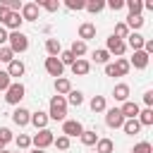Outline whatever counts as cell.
I'll list each match as a JSON object with an SVG mask.
<instances>
[{"mask_svg":"<svg viewBox=\"0 0 153 153\" xmlns=\"http://www.w3.org/2000/svg\"><path fill=\"white\" fill-rule=\"evenodd\" d=\"M53 143H55V146H57L60 151H67V148H69V139H67V136H57V139H55Z\"/></svg>","mask_w":153,"mask_h":153,"instance_id":"cell-43","label":"cell"},{"mask_svg":"<svg viewBox=\"0 0 153 153\" xmlns=\"http://www.w3.org/2000/svg\"><path fill=\"white\" fill-rule=\"evenodd\" d=\"M45 72H48L50 76L60 79V76H62V72H65V65H62L57 57H45Z\"/></svg>","mask_w":153,"mask_h":153,"instance_id":"cell-9","label":"cell"},{"mask_svg":"<svg viewBox=\"0 0 153 153\" xmlns=\"http://www.w3.org/2000/svg\"><path fill=\"white\" fill-rule=\"evenodd\" d=\"M139 124L141 127H151L153 124V108H146V110H139Z\"/></svg>","mask_w":153,"mask_h":153,"instance_id":"cell-26","label":"cell"},{"mask_svg":"<svg viewBox=\"0 0 153 153\" xmlns=\"http://www.w3.org/2000/svg\"><path fill=\"white\" fill-rule=\"evenodd\" d=\"M7 74H10V79H19V76H24V72H26V67H24V62L22 60H12L10 65H7V69H5Z\"/></svg>","mask_w":153,"mask_h":153,"instance_id":"cell-13","label":"cell"},{"mask_svg":"<svg viewBox=\"0 0 153 153\" xmlns=\"http://www.w3.org/2000/svg\"><path fill=\"white\" fill-rule=\"evenodd\" d=\"M72 72H74L76 76H86V74L91 72V62H88V60H84V57H79V60H74V62H72Z\"/></svg>","mask_w":153,"mask_h":153,"instance_id":"cell-17","label":"cell"},{"mask_svg":"<svg viewBox=\"0 0 153 153\" xmlns=\"http://www.w3.org/2000/svg\"><path fill=\"white\" fill-rule=\"evenodd\" d=\"M0 151H5V143H2V139H0Z\"/></svg>","mask_w":153,"mask_h":153,"instance_id":"cell-49","label":"cell"},{"mask_svg":"<svg viewBox=\"0 0 153 153\" xmlns=\"http://www.w3.org/2000/svg\"><path fill=\"white\" fill-rule=\"evenodd\" d=\"M105 50H108L110 55L122 57V55H124V50H127V43H124V41H120V38H115V36H110V38L105 41Z\"/></svg>","mask_w":153,"mask_h":153,"instance_id":"cell-8","label":"cell"},{"mask_svg":"<svg viewBox=\"0 0 153 153\" xmlns=\"http://www.w3.org/2000/svg\"><path fill=\"white\" fill-rule=\"evenodd\" d=\"M48 117L55 120V122H65V120H67V100H65V96H53V98H50Z\"/></svg>","mask_w":153,"mask_h":153,"instance_id":"cell-1","label":"cell"},{"mask_svg":"<svg viewBox=\"0 0 153 153\" xmlns=\"http://www.w3.org/2000/svg\"><path fill=\"white\" fill-rule=\"evenodd\" d=\"M81 131H84V127L79 120H65L62 122V136L72 139V136H81Z\"/></svg>","mask_w":153,"mask_h":153,"instance_id":"cell-6","label":"cell"},{"mask_svg":"<svg viewBox=\"0 0 153 153\" xmlns=\"http://www.w3.org/2000/svg\"><path fill=\"white\" fill-rule=\"evenodd\" d=\"M143 41H146V38H143L139 31H129V36H127L124 43H127V48H131V50H141V48H143Z\"/></svg>","mask_w":153,"mask_h":153,"instance_id":"cell-16","label":"cell"},{"mask_svg":"<svg viewBox=\"0 0 153 153\" xmlns=\"http://www.w3.org/2000/svg\"><path fill=\"white\" fill-rule=\"evenodd\" d=\"M105 76H117V74H115V67H112V62H108V65H105Z\"/></svg>","mask_w":153,"mask_h":153,"instance_id":"cell-48","label":"cell"},{"mask_svg":"<svg viewBox=\"0 0 153 153\" xmlns=\"http://www.w3.org/2000/svg\"><path fill=\"white\" fill-rule=\"evenodd\" d=\"M122 129H124V134L134 136V134H139V131H141V124H139V120H124Z\"/></svg>","mask_w":153,"mask_h":153,"instance_id":"cell-29","label":"cell"},{"mask_svg":"<svg viewBox=\"0 0 153 153\" xmlns=\"http://www.w3.org/2000/svg\"><path fill=\"white\" fill-rule=\"evenodd\" d=\"M105 124H108L110 129H122L124 117H122L120 108H110V110H105Z\"/></svg>","mask_w":153,"mask_h":153,"instance_id":"cell-5","label":"cell"},{"mask_svg":"<svg viewBox=\"0 0 153 153\" xmlns=\"http://www.w3.org/2000/svg\"><path fill=\"white\" fill-rule=\"evenodd\" d=\"M124 7L129 10L131 17H141V12H143V2L141 0H124Z\"/></svg>","mask_w":153,"mask_h":153,"instance_id":"cell-23","label":"cell"},{"mask_svg":"<svg viewBox=\"0 0 153 153\" xmlns=\"http://www.w3.org/2000/svg\"><path fill=\"white\" fill-rule=\"evenodd\" d=\"M7 48L17 55V53H26L29 50V36L24 31H10L7 33Z\"/></svg>","mask_w":153,"mask_h":153,"instance_id":"cell-2","label":"cell"},{"mask_svg":"<svg viewBox=\"0 0 153 153\" xmlns=\"http://www.w3.org/2000/svg\"><path fill=\"white\" fill-rule=\"evenodd\" d=\"M91 38H96V24H91V22H84L81 26H79V41H91Z\"/></svg>","mask_w":153,"mask_h":153,"instance_id":"cell-15","label":"cell"},{"mask_svg":"<svg viewBox=\"0 0 153 153\" xmlns=\"http://www.w3.org/2000/svg\"><path fill=\"white\" fill-rule=\"evenodd\" d=\"M143 103H146V108H153V91L143 93Z\"/></svg>","mask_w":153,"mask_h":153,"instance_id":"cell-45","label":"cell"},{"mask_svg":"<svg viewBox=\"0 0 153 153\" xmlns=\"http://www.w3.org/2000/svg\"><path fill=\"white\" fill-rule=\"evenodd\" d=\"M0 153H10V151H7V148H5V151H0Z\"/></svg>","mask_w":153,"mask_h":153,"instance_id":"cell-51","label":"cell"},{"mask_svg":"<svg viewBox=\"0 0 153 153\" xmlns=\"http://www.w3.org/2000/svg\"><path fill=\"white\" fill-rule=\"evenodd\" d=\"M24 93H26L24 84H22V81H12V84H10V88L5 91V100H7L10 105H19V103H22V98H24Z\"/></svg>","mask_w":153,"mask_h":153,"instance_id":"cell-3","label":"cell"},{"mask_svg":"<svg viewBox=\"0 0 153 153\" xmlns=\"http://www.w3.org/2000/svg\"><path fill=\"white\" fill-rule=\"evenodd\" d=\"M148 55L143 53V50H134V55H131V60H129V67H134V69H146L148 67Z\"/></svg>","mask_w":153,"mask_h":153,"instance_id":"cell-11","label":"cell"},{"mask_svg":"<svg viewBox=\"0 0 153 153\" xmlns=\"http://www.w3.org/2000/svg\"><path fill=\"white\" fill-rule=\"evenodd\" d=\"M139 103H134V100H124L122 103V108H120V112H122V117L124 120H136L139 117Z\"/></svg>","mask_w":153,"mask_h":153,"instance_id":"cell-10","label":"cell"},{"mask_svg":"<svg viewBox=\"0 0 153 153\" xmlns=\"http://www.w3.org/2000/svg\"><path fill=\"white\" fill-rule=\"evenodd\" d=\"M5 43H7V29H5V26H0V48H2Z\"/></svg>","mask_w":153,"mask_h":153,"instance_id":"cell-47","label":"cell"},{"mask_svg":"<svg viewBox=\"0 0 153 153\" xmlns=\"http://www.w3.org/2000/svg\"><path fill=\"white\" fill-rule=\"evenodd\" d=\"M69 91H72V81H69L67 76L55 79V93H57V96H67Z\"/></svg>","mask_w":153,"mask_h":153,"instance_id":"cell-20","label":"cell"},{"mask_svg":"<svg viewBox=\"0 0 153 153\" xmlns=\"http://www.w3.org/2000/svg\"><path fill=\"white\" fill-rule=\"evenodd\" d=\"M14 143H17V148H19V151H24V148H29V146H31V136L19 134V136H14Z\"/></svg>","mask_w":153,"mask_h":153,"instance_id":"cell-36","label":"cell"},{"mask_svg":"<svg viewBox=\"0 0 153 153\" xmlns=\"http://www.w3.org/2000/svg\"><path fill=\"white\" fill-rule=\"evenodd\" d=\"M115 38H120V41H124L127 36H129V29H127V24L124 22H120V24H115V33H112Z\"/></svg>","mask_w":153,"mask_h":153,"instance_id":"cell-35","label":"cell"},{"mask_svg":"<svg viewBox=\"0 0 153 153\" xmlns=\"http://www.w3.org/2000/svg\"><path fill=\"white\" fill-rule=\"evenodd\" d=\"M38 12H41V7H38L36 2H24L22 10H19L22 22H36V19H38Z\"/></svg>","mask_w":153,"mask_h":153,"instance_id":"cell-7","label":"cell"},{"mask_svg":"<svg viewBox=\"0 0 153 153\" xmlns=\"http://www.w3.org/2000/svg\"><path fill=\"white\" fill-rule=\"evenodd\" d=\"M38 7H43L45 12H57L60 10V0H36Z\"/></svg>","mask_w":153,"mask_h":153,"instance_id":"cell-33","label":"cell"},{"mask_svg":"<svg viewBox=\"0 0 153 153\" xmlns=\"http://www.w3.org/2000/svg\"><path fill=\"white\" fill-rule=\"evenodd\" d=\"M57 60H60V62H62V65H69V67H72V62H74V60H76V57H74V55H72V53H69V50H62V53H60V55H57Z\"/></svg>","mask_w":153,"mask_h":153,"instance_id":"cell-40","label":"cell"},{"mask_svg":"<svg viewBox=\"0 0 153 153\" xmlns=\"http://www.w3.org/2000/svg\"><path fill=\"white\" fill-rule=\"evenodd\" d=\"M2 26L10 29V31H19L22 29V14L19 12H10V17L2 22Z\"/></svg>","mask_w":153,"mask_h":153,"instance_id":"cell-18","label":"cell"},{"mask_svg":"<svg viewBox=\"0 0 153 153\" xmlns=\"http://www.w3.org/2000/svg\"><path fill=\"white\" fill-rule=\"evenodd\" d=\"M10 84H12L10 74H7L5 69H0V91H7V88H10Z\"/></svg>","mask_w":153,"mask_h":153,"instance_id":"cell-41","label":"cell"},{"mask_svg":"<svg viewBox=\"0 0 153 153\" xmlns=\"http://www.w3.org/2000/svg\"><path fill=\"white\" fill-rule=\"evenodd\" d=\"M86 50H88V48H86V43H84V41H79V38H74V41H72V48H69V53H72L76 60H79L81 55H86Z\"/></svg>","mask_w":153,"mask_h":153,"instance_id":"cell-24","label":"cell"},{"mask_svg":"<svg viewBox=\"0 0 153 153\" xmlns=\"http://www.w3.org/2000/svg\"><path fill=\"white\" fill-rule=\"evenodd\" d=\"M131 153H153V146H151L148 141H139V143L131 148Z\"/></svg>","mask_w":153,"mask_h":153,"instance_id":"cell-37","label":"cell"},{"mask_svg":"<svg viewBox=\"0 0 153 153\" xmlns=\"http://www.w3.org/2000/svg\"><path fill=\"white\" fill-rule=\"evenodd\" d=\"M53 141H55V134L50 131V129H38L33 136H31V146L33 148H48V146H53Z\"/></svg>","mask_w":153,"mask_h":153,"instance_id":"cell-4","label":"cell"},{"mask_svg":"<svg viewBox=\"0 0 153 153\" xmlns=\"http://www.w3.org/2000/svg\"><path fill=\"white\" fill-rule=\"evenodd\" d=\"M45 53H48V57H57V55L62 53L60 38H48V41H45Z\"/></svg>","mask_w":153,"mask_h":153,"instance_id":"cell-19","label":"cell"},{"mask_svg":"<svg viewBox=\"0 0 153 153\" xmlns=\"http://www.w3.org/2000/svg\"><path fill=\"white\" fill-rule=\"evenodd\" d=\"M65 100H67V105H74V108H79V105L84 103V93H81V91H74V88H72V91H69V93L65 96Z\"/></svg>","mask_w":153,"mask_h":153,"instance_id":"cell-25","label":"cell"},{"mask_svg":"<svg viewBox=\"0 0 153 153\" xmlns=\"http://www.w3.org/2000/svg\"><path fill=\"white\" fill-rule=\"evenodd\" d=\"M65 5H67V10H72V12H79V10H84L86 0H65Z\"/></svg>","mask_w":153,"mask_h":153,"instance_id":"cell-38","label":"cell"},{"mask_svg":"<svg viewBox=\"0 0 153 153\" xmlns=\"http://www.w3.org/2000/svg\"><path fill=\"white\" fill-rule=\"evenodd\" d=\"M7 17H10V10H7V7H5V5L0 2V22H5Z\"/></svg>","mask_w":153,"mask_h":153,"instance_id":"cell-46","label":"cell"},{"mask_svg":"<svg viewBox=\"0 0 153 153\" xmlns=\"http://www.w3.org/2000/svg\"><path fill=\"white\" fill-rule=\"evenodd\" d=\"M103 7H105V0H86V5H84V10H88L91 14L103 12Z\"/></svg>","mask_w":153,"mask_h":153,"instance_id":"cell-31","label":"cell"},{"mask_svg":"<svg viewBox=\"0 0 153 153\" xmlns=\"http://www.w3.org/2000/svg\"><path fill=\"white\" fill-rule=\"evenodd\" d=\"M115 151V143L110 139H98L96 141V153H112Z\"/></svg>","mask_w":153,"mask_h":153,"instance_id":"cell-30","label":"cell"},{"mask_svg":"<svg viewBox=\"0 0 153 153\" xmlns=\"http://www.w3.org/2000/svg\"><path fill=\"white\" fill-rule=\"evenodd\" d=\"M79 139H81V143H84V146H96V141H98L100 136H98V134H96L93 129H84Z\"/></svg>","mask_w":153,"mask_h":153,"instance_id":"cell-27","label":"cell"},{"mask_svg":"<svg viewBox=\"0 0 153 153\" xmlns=\"http://www.w3.org/2000/svg\"><path fill=\"white\" fill-rule=\"evenodd\" d=\"M29 120H31V112H29L26 108L17 105V110L12 112V122H14L17 127H26V124H29Z\"/></svg>","mask_w":153,"mask_h":153,"instance_id":"cell-12","label":"cell"},{"mask_svg":"<svg viewBox=\"0 0 153 153\" xmlns=\"http://www.w3.org/2000/svg\"><path fill=\"white\" fill-rule=\"evenodd\" d=\"M112 67H115V74H117V76H127L129 69H131V67H129V60H124V57H117V60L112 62Z\"/></svg>","mask_w":153,"mask_h":153,"instance_id":"cell-21","label":"cell"},{"mask_svg":"<svg viewBox=\"0 0 153 153\" xmlns=\"http://www.w3.org/2000/svg\"><path fill=\"white\" fill-rule=\"evenodd\" d=\"M112 96H115V100H120V103L129 100V84H117V86L112 88Z\"/></svg>","mask_w":153,"mask_h":153,"instance_id":"cell-22","label":"cell"},{"mask_svg":"<svg viewBox=\"0 0 153 153\" xmlns=\"http://www.w3.org/2000/svg\"><path fill=\"white\" fill-rule=\"evenodd\" d=\"M105 5H108L110 10H115V12H117V10H122V7H124V0H108Z\"/></svg>","mask_w":153,"mask_h":153,"instance_id":"cell-44","label":"cell"},{"mask_svg":"<svg viewBox=\"0 0 153 153\" xmlns=\"http://www.w3.org/2000/svg\"><path fill=\"white\" fill-rule=\"evenodd\" d=\"M17 153H19V151H17Z\"/></svg>","mask_w":153,"mask_h":153,"instance_id":"cell-52","label":"cell"},{"mask_svg":"<svg viewBox=\"0 0 153 153\" xmlns=\"http://www.w3.org/2000/svg\"><path fill=\"white\" fill-rule=\"evenodd\" d=\"M31 153H43V151H41V148H33V151H31Z\"/></svg>","mask_w":153,"mask_h":153,"instance_id":"cell-50","label":"cell"},{"mask_svg":"<svg viewBox=\"0 0 153 153\" xmlns=\"http://www.w3.org/2000/svg\"><path fill=\"white\" fill-rule=\"evenodd\" d=\"M12 60H14V53H12L7 45H2V48H0V62H7V65H10Z\"/></svg>","mask_w":153,"mask_h":153,"instance_id":"cell-39","label":"cell"},{"mask_svg":"<svg viewBox=\"0 0 153 153\" xmlns=\"http://www.w3.org/2000/svg\"><path fill=\"white\" fill-rule=\"evenodd\" d=\"M48 122H50L48 112H43V110H38V112H31V120H29V124H33L36 129H48Z\"/></svg>","mask_w":153,"mask_h":153,"instance_id":"cell-14","label":"cell"},{"mask_svg":"<svg viewBox=\"0 0 153 153\" xmlns=\"http://www.w3.org/2000/svg\"><path fill=\"white\" fill-rule=\"evenodd\" d=\"M143 22H146L143 17H131V14H129L124 24H127V29H129V31H139V29L143 26Z\"/></svg>","mask_w":153,"mask_h":153,"instance_id":"cell-34","label":"cell"},{"mask_svg":"<svg viewBox=\"0 0 153 153\" xmlns=\"http://www.w3.org/2000/svg\"><path fill=\"white\" fill-rule=\"evenodd\" d=\"M93 62H96V65H108V62H110V53H108L105 48L93 50Z\"/></svg>","mask_w":153,"mask_h":153,"instance_id":"cell-32","label":"cell"},{"mask_svg":"<svg viewBox=\"0 0 153 153\" xmlns=\"http://www.w3.org/2000/svg\"><path fill=\"white\" fill-rule=\"evenodd\" d=\"M91 110H93V112H105V110H108L105 96H93V98H91Z\"/></svg>","mask_w":153,"mask_h":153,"instance_id":"cell-28","label":"cell"},{"mask_svg":"<svg viewBox=\"0 0 153 153\" xmlns=\"http://www.w3.org/2000/svg\"><path fill=\"white\" fill-rule=\"evenodd\" d=\"M0 139H2V143L7 146L10 141H14V134H12V131H10L7 127H0Z\"/></svg>","mask_w":153,"mask_h":153,"instance_id":"cell-42","label":"cell"}]
</instances>
